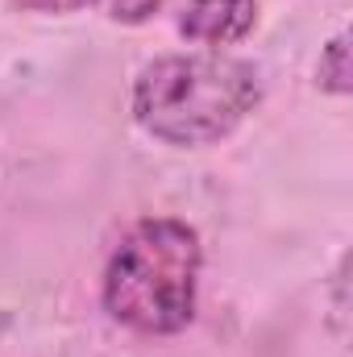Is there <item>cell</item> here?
Instances as JSON below:
<instances>
[{
  "mask_svg": "<svg viewBox=\"0 0 353 357\" xmlns=\"http://www.w3.org/2000/svg\"><path fill=\"white\" fill-rule=\"evenodd\" d=\"M262 100V79L246 59L220 50L167 54L133 79V121L179 150L225 142Z\"/></svg>",
  "mask_w": 353,
  "mask_h": 357,
  "instance_id": "obj_1",
  "label": "cell"
},
{
  "mask_svg": "<svg viewBox=\"0 0 353 357\" xmlns=\"http://www.w3.org/2000/svg\"><path fill=\"white\" fill-rule=\"evenodd\" d=\"M200 233L175 216L137 220L104 266V312L142 337H175L195 316Z\"/></svg>",
  "mask_w": 353,
  "mask_h": 357,
  "instance_id": "obj_2",
  "label": "cell"
},
{
  "mask_svg": "<svg viewBox=\"0 0 353 357\" xmlns=\"http://www.w3.org/2000/svg\"><path fill=\"white\" fill-rule=\"evenodd\" d=\"M258 25V0H183L179 33L200 46H233Z\"/></svg>",
  "mask_w": 353,
  "mask_h": 357,
  "instance_id": "obj_3",
  "label": "cell"
},
{
  "mask_svg": "<svg viewBox=\"0 0 353 357\" xmlns=\"http://www.w3.org/2000/svg\"><path fill=\"white\" fill-rule=\"evenodd\" d=\"M316 84H320V91H329V96H350V88H353L350 33H337V38L324 46V54H320V63H316Z\"/></svg>",
  "mask_w": 353,
  "mask_h": 357,
  "instance_id": "obj_4",
  "label": "cell"
},
{
  "mask_svg": "<svg viewBox=\"0 0 353 357\" xmlns=\"http://www.w3.org/2000/svg\"><path fill=\"white\" fill-rule=\"evenodd\" d=\"M17 8H25V13H46V17H63V13H84L91 4H100V0H13Z\"/></svg>",
  "mask_w": 353,
  "mask_h": 357,
  "instance_id": "obj_5",
  "label": "cell"
},
{
  "mask_svg": "<svg viewBox=\"0 0 353 357\" xmlns=\"http://www.w3.org/2000/svg\"><path fill=\"white\" fill-rule=\"evenodd\" d=\"M158 8H163V0H112V17L117 21H129V25L154 17Z\"/></svg>",
  "mask_w": 353,
  "mask_h": 357,
  "instance_id": "obj_6",
  "label": "cell"
}]
</instances>
